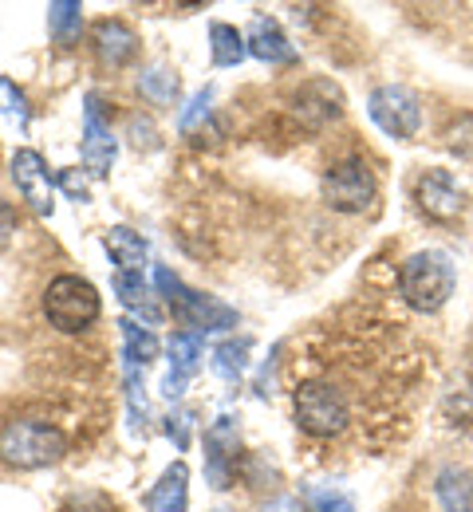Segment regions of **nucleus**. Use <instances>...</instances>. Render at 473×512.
<instances>
[{
	"label": "nucleus",
	"mask_w": 473,
	"mask_h": 512,
	"mask_svg": "<svg viewBox=\"0 0 473 512\" xmlns=\"http://www.w3.org/2000/svg\"><path fill=\"white\" fill-rule=\"evenodd\" d=\"M12 233H16V213H12L8 201H0V249H8Z\"/></svg>",
	"instance_id": "obj_28"
},
{
	"label": "nucleus",
	"mask_w": 473,
	"mask_h": 512,
	"mask_svg": "<svg viewBox=\"0 0 473 512\" xmlns=\"http://www.w3.org/2000/svg\"><path fill=\"white\" fill-rule=\"evenodd\" d=\"M154 280H158L162 296L174 304V312L190 323V327H198V331H221V327H233V323H237V312H233V308L217 304L213 296L190 292V288H186L170 268H158V276H154Z\"/></svg>",
	"instance_id": "obj_5"
},
{
	"label": "nucleus",
	"mask_w": 473,
	"mask_h": 512,
	"mask_svg": "<svg viewBox=\"0 0 473 512\" xmlns=\"http://www.w3.org/2000/svg\"><path fill=\"white\" fill-rule=\"evenodd\" d=\"M324 197L339 213H363L375 201V174L359 158L339 162L324 174Z\"/></svg>",
	"instance_id": "obj_7"
},
{
	"label": "nucleus",
	"mask_w": 473,
	"mask_h": 512,
	"mask_svg": "<svg viewBox=\"0 0 473 512\" xmlns=\"http://www.w3.org/2000/svg\"><path fill=\"white\" fill-rule=\"evenodd\" d=\"M367 115H371L375 127L383 130V134H391V138H414L418 127H422V103H418V95L406 91V87H395V83L371 91Z\"/></svg>",
	"instance_id": "obj_6"
},
{
	"label": "nucleus",
	"mask_w": 473,
	"mask_h": 512,
	"mask_svg": "<svg viewBox=\"0 0 473 512\" xmlns=\"http://www.w3.org/2000/svg\"><path fill=\"white\" fill-rule=\"evenodd\" d=\"M103 245H107L111 260L119 264V272H142V260H146V241L138 237L135 229L115 225V229L103 237Z\"/></svg>",
	"instance_id": "obj_17"
},
{
	"label": "nucleus",
	"mask_w": 473,
	"mask_h": 512,
	"mask_svg": "<svg viewBox=\"0 0 473 512\" xmlns=\"http://www.w3.org/2000/svg\"><path fill=\"white\" fill-rule=\"evenodd\" d=\"M205 449H209V481H213V489H225L229 485V461L237 453V422L217 418L205 434Z\"/></svg>",
	"instance_id": "obj_12"
},
{
	"label": "nucleus",
	"mask_w": 473,
	"mask_h": 512,
	"mask_svg": "<svg viewBox=\"0 0 473 512\" xmlns=\"http://www.w3.org/2000/svg\"><path fill=\"white\" fill-rule=\"evenodd\" d=\"M60 186H64L75 201H87V197H91V193H87V182H83L75 170H64V174H60Z\"/></svg>",
	"instance_id": "obj_29"
},
{
	"label": "nucleus",
	"mask_w": 473,
	"mask_h": 512,
	"mask_svg": "<svg viewBox=\"0 0 473 512\" xmlns=\"http://www.w3.org/2000/svg\"><path fill=\"white\" fill-rule=\"evenodd\" d=\"M166 430H170V438H174L178 446L186 449V442H190V414H178V418H170V426H166Z\"/></svg>",
	"instance_id": "obj_30"
},
{
	"label": "nucleus",
	"mask_w": 473,
	"mask_h": 512,
	"mask_svg": "<svg viewBox=\"0 0 473 512\" xmlns=\"http://www.w3.org/2000/svg\"><path fill=\"white\" fill-rule=\"evenodd\" d=\"M198 359H202V335L198 331H178L170 339V375L162 383L166 398H178L186 390V383L198 375Z\"/></svg>",
	"instance_id": "obj_11"
},
{
	"label": "nucleus",
	"mask_w": 473,
	"mask_h": 512,
	"mask_svg": "<svg viewBox=\"0 0 473 512\" xmlns=\"http://www.w3.org/2000/svg\"><path fill=\"white\" fill-rule=\"evenodd\" d=\"M79 4L75 0H60V4H48V28H52V36L56 40H75L79 36Z\"/></svg>",
	"instance_id": "obj_20"
},
{
	"label": "nucleus",
	"mask_w": 473,
	"mask_h": 512,
	"mask_svg": "<svg viewBox=\"0 0 473 512\" xmlns=\"http://www.w3.org/2000/svg\"><path fill=\"white\" fill-rule=\"evenodd\" d=\"M83 162L95 178H107L115 166V134L99 115V95H87L83 103Z\"/></svg>",
	"instance_id": "obj_9"
},
{
	"label": "nucleus",
	"mask_w": 473,
	"mask_h": 512,
	"mask_svg": "<svg viewBox=\"0 0 473 512\" xmlns=\"http://www.w3.org/2000/svg\"><path fill=\"white\" fill-rule=\"evenodd\" d=\"M119 327H123V339H127V359H135V363L146 367V363L158 355V339H154V331H142V327L131 320H123Z\"/></svg>",
	"instance_id": "obj_22"
},
{
	"label": "nucleus",
	"mask_w": 473,
	"mask_h": 512,
	"mask_svg": "<svg viewBox=\"0 0 473 512\" xmlns=\"http://www.w3.org/2000/svg\"><path fill=\"white\" fill-rule=\"evenodd\" d=\"M44 316L56 331H83L99 320V292L79 276H56L44 292Z\"/></svg>",
	"instance_id": "obj_3"
},
{
	"label": "nucleus",
	"mask_w": 473,
	"mask_h": 512,
	"mask_svg": "<svg viewBox=\"0 0 473 512\" xmlns=\"http://www.w3.org/2000/svg\"><path fill=\"white\" fill-rule=\"evenodd\" d=\"M434 493L446 512H473V473L466 469H442L434 481Z\"/></svg>",
	"instance_id": "obj_16"
},
{
	"label": "nucleus",
	"mask_w": 473,
	"mask_h": 512,
	"mask_svg": "<svg viewBox=\"0 0 473 512\" xmlns=\"http://www.w3.org/2000/svg\"><path fill=\"white\" fill-rule=\"evenodd\" d=\"M0 111L8 119H16L20 127H28V99H24V91L12 79H0Z\"/></svg>",
	"instance_id": "obj_23"
},
{
	"label": "nucleus",
	"mask_w": 473,
	"mask_h": 512,
	"mask_svg": "<svg viewBox=\"0 0 473 512\" xmlns=\"http://www.w3.org/2000/svg\"><path fill=\"white\" fill-rule=\"evenodd\" d=\"M454 284H458L454 264L438 249L406 256L403 268H399V292L414 312H438L454 296Z\"/></svg>",
	"instance_id": "obj_1"
},
{
	"label": "nucleus",
	"mask_w": 473,
	"mask_h": 512,
	"mask_svg": "<svg viewBox=\"0 0 473 512\" xmlns=\"http://www.w3.org/2000/svg\"><path fill=\"white\" fill-rule=\"evenodd\" d=\"M292 509H296V505H292V501H284V505H276L272 512H292Z\"/></svg>",
	"instance_id": "obj_31"
},
{
	"label": "nucleus",
	"mask_w": 473,
	"mask_h": 512,
	"mask_svg": "<svg viewBox=\"0 0 473 512\" xmlns=\"http://www.w3.org/2000/svg\"><path fill=\"white\" fill-rule=\"evenodd\" d=\"M249 351H253V339H229V343H221V347L213 351V371H217L221 379L237 383V379L245 375V367H249Z\"/></svg>",
	"instance_id": "obj_19"
},
{
	"label": "nucleus",
	"mask_w": 473,
	"mask_h": 512,
	"mask_svg": "<svg viewBox=\"0 0 473 512\" xmlns=\"http://www.w3.org/2000/svg\"><path fill=\"white\" fill-rule=\"evenodd\" d=\"M115 292H119V300L127 308H138V312L150 316V323H158V312L146 308V280H142V272H115Z\"/></svg>",
	"instance_id": "obj_21"
},
{
	"label": "nucleus",
	"mask_w": 473,
	"mask_h": 512,
	"mask_svg": "<svg viewBox=\"0 0 473 512\" xmlns=\"http://www.w3.org/2000/svg\"><path fill=\"white\" fill-rule=\"evenodd\" d=\"M450 150L454 154H462V158H473V115H466V119H458L454 127H450Z\"/></svg>",
	"instance_id": "obj_25"
},
{
	"label": "nucleus",
	"mask_w": 473,
	"mask_h": 512,
	"mask_svg": "<svg viewBox=\"0 0 473 512\" xmlns=\"http://www.w3.org/2000/svg\"><path fill=\"white\" fill-rule=\"evenodd\" d=\"M202 115H209V91H198V95H194L190 111L182 115V130H194V123H198Z\"/></svg>",
	"instance_id": "obj_27"
},
{
	"label": "nucleus",
	"mask_w": 473,
	"mask_h": 512,
	"mask_svg": "<svg viewBox=\"0 0 473 512\" xmlns=\"http://www.w3.org/2000/svg\"><path fill=\"white\" fill-rule=\"evenodd\" d=\"M209 44H213V64L217 67H237L249 52V40L229 24H213L209 28Z\"/></svg>",
	"instance_id": "obj_18"
},
{
	"label": "nucleus",
	"mask_w": 473,
	"mask_h": 512,
	"mask_svg": "<svg viewBox=\"0 0 473 512\" xmlns=\"http://www.w3.org/2000/svg\"><path fill=\"white\" fill-rule=\"evenodd\" d=\"M142 87H146V91H150V95H154L158 103H170V99H174V91H178L174 75H166V71H158V67L142 75Z\"/></svg>",
	"instance_id": "obj_24"
},
{
	"label": "nucleus",
	"mask_w": 473,
	"mask_h": 512,
	"mask_svg": "<svg viewBox=\"0 0 473 512\" xmlns=\"http://www.w3.org/2000/svg\"><path fill=\"white\" fill-rule=\"evenodd\" d=\"M296 422L312 438H339L351 426V398L332 379H308L296 386Z\"/></svg>",
	"instance_id": "obj_2"
},
{
	"label": "nucleus",
	"mask_w": 473,
	"mask_h": 512,
	"mask_svg": "<svg viewBox=\"0 0 473 512\" xmlns=\"http://www.w3.org/2000/svg\"><path fill=\"white\" fill-rule=\"evenodd\" d=\"M64 434L48 422H8L4 434H0V453L4 461L20 465V469H40V465H52L64 457Z\"/></svg>",
	"instance_id": "obj_4"
},
{
	"label": "nucleus",
	"mask_w": 473,
	"mask_h": 512,
	"mask_svg": "<svg viewBox=\"0 0 473 512\" xmlns=\"http://www.w3.org/2000/svg\"><path fill=\"white\" fill-rule=\"evenodd\" d=\"M312 512H355V505L343 493H316L312 497Z\"/></svg>",
	"instance_id": "obj_26"
},
{
	"label": "nucleus",
	"mask_w": 473,
	"mask_h": 512,
	"mask_svg": "<svg viewBox=\"0 0 473 512\" xmlns=\"http://www.w3.org/2000/svg\"><path fill=\"white\" fill-rule=\"evenodd\" d=\"M12 182H16L20 197L40 217H52V209H56V201H52V178H48V166H44V158L36 150H16V158H12Z\"/></svg>",
	"instance_id": "obj_8"
},
{
	"label": "nucleus",
	"mask_w": 473,
	"mask_h": 512,
	"mask_svg": "<svg viewBox=\"0 0 473 512\" xmlns=\"http://www.w3.org/2000/svg\"><path fill=\"white\" fill-rule=\"evenodd\" d=\"M186 497H190V469L186 461H174L150 493V512H186Z\"/></svg>",
	"instance_id": "obj_15"
},
{
	"label": "nucleus",
	"mask_w": 473,
	"mask_h": 512,
	"mask_svg": "<svg viewBox=\"0 0 473 512\" xmlns=\"http://www.w3.org/2000/svg\"><path fill=\"white\" fill-rule=\"evenodd\" d=\"M414 197H418L422 213L434 217V221H454V217L462 213V190H458V182L450 178V170H426V174L418 178Z\"/></svg>",
	"instance_id": "obj_10"
},
{
	"label": "nucleus",
	"mask_w": 473,
	"mask_h": 512,
	"mask_svg": "<svg viewBox=\"0 0 473 512\" xmlns=\"http://www.w3.org/2000/svg\"><path fill=\"white\" fill-rule=\"evenodd\" d=\"M249 52L257 60H265V64H292L296 60L288 36L280 32V24L272 16H257L253 20V28H249Z\"/></svg>",
	"instance_id": "obj_14"
},
{
	"label": "nucleus",
	"mask_w": 473,
	"mask_h": 512,
	"mask_svg": "<svg viewBox=\"0 0 473 512\" xmlns=\"http://www.w3.org/2000/svg\"><path fill=\"white\" fill-rule=\"evenodd\" d=\"M95 52L107 67H123L135 60L138 36L123 20H103V24H95Z\"/></svg>",
	"instance_id": "obj_13"
}]
</instances>
